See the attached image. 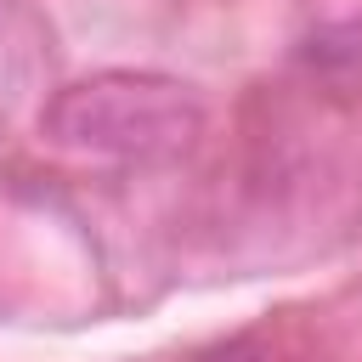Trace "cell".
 <instances>
[{
	"label": "cell",
	"mask_w": 362,
	"mask_h": 362,
	"mask_svg": "<svg viewBox=\"0 0 362 362\" xmlns=\"http://www.w3.org/2000/svg\"><path fill=\"white\" fill-rule=\"evenodd\" d=\"M40 136L74 158L170 164L204 136V102L175 74L102 68L62 85L40 107Z\"/></svg>",
	"instance_id": "6da1fadb"
},
{
	"label": "cell",
	"mask_w": 362,
	"mask_h": 362,
	"mask_svg": "<svg viewBox=\"0 0 362 362\" xmlns=\"http://www.w3.org/2000/svg\"><path fill=\"white\" fill-rule=\"evenodd\" d=\"M187 362H300V339L288 322H255V328H238V334L192 351Z\"/></svg>",
	"instance_id": "7a4b0ae2"
}]
</instances>
